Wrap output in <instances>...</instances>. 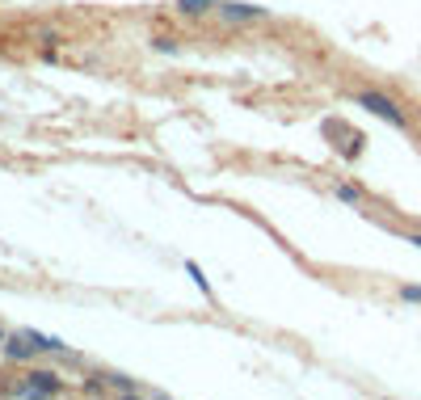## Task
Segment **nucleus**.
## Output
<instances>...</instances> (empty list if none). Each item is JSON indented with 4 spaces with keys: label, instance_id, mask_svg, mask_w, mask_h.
Here are the masks:
<instances>
[{
    "label": "nucleus",
    "instance_id": "1",
    "mask_svg": "<svg viewBox=\"0 0 421 400\" xmlns=\"http://www.w3.org/2000/svg\"><path fill=\"white\" fill-rule=\"evenodd\" d=\"M358 105L363 110H371V114H380L384 122H392V127H405V114L396 110V101H388L384 93H358Z\"/></svg>",
    "mask_w": 421,
    "mask_h": 400
},
{
    "label": "nucleus",
    "instance_id": "2",
    "mask_svg": "<svg viewBox=\"0 0 421 400\" xmlns=\"http://www.w3.org/2000/svg\"><path fill=\"white\" fill-rule=\"evenodd\" d=\"M219 13H224L228 21H261V17H266V8H257V4H240V0L219 4Z\"/></svg>",
    "mask_w": 421,
    "mask_h": 400
},
{
    "label": "nucleus",
    "instance_id": "3",
    "mask_svg": "<svg viewBox=\"0 0 421 400\" xmlns=\"http://www.w3.org/2000/svg\"><path fill=\"white\" fill-rule=\"evenodd\" d=\"M25 392H34V396H55V392H59V380H55L51 371H34L30 384H25Z\"/></svg>",
    "mask_w": 421,
    "mask_h": 400
},
{
    "label": "nucleus",
    "instance_id": "4",
    "mask_svg": "<svg viewBox=\"0 0 421 400\" xmlns=\"http://www.w3.org/2000/svg\"><path fill=\"white\" fill-rule=\"evenodd\" d=\"M177 8H181V13H190V17H198V13H207V8H211V0H177Z\"/></svg>",
    "mask_w": 421,
    "mask_h": 400
},
{
    "label": "nucleus",
    "instance_id": "5",
    "mask_svg": "<svg viewBox=\"0 0 421 400\" xmlns=\"http://www.w3.org/2000/svg\"><path fill=\"white\" fill-rule=\"evenodd\" d=\"M405 299H417L421 304V287H405Z\"/></svg>",
    "mask_w": 421,
    "mask_h": 400
},
{
    "label": "nucleus",
    "instance_id": "6",
    "mask_svg": "<svg viewBox=\"0 0 421 400\" xmlns=\"http://www.w3.org/2000/svg\"><path fill=\"white\" fill-rule=\"evenodd\" d=\"M413 245H417V249H421V236H417V240H413Z\"/></svg>",
    "mask_w": 421,
    "mask_h": 400
}]
</instances>
